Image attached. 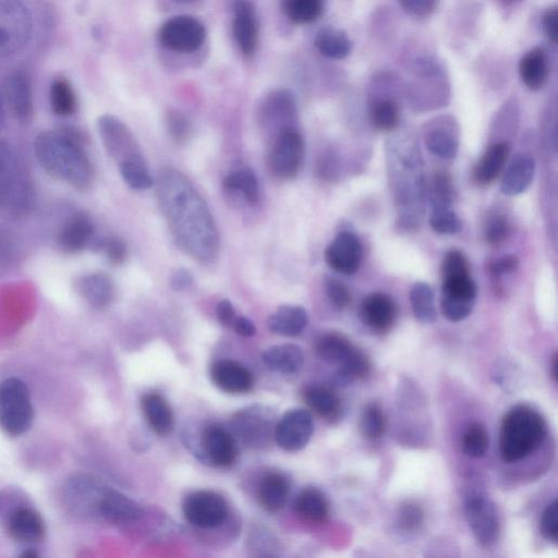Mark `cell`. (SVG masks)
I'll return each mask as SVG.
<instances>
[{"label": "cell", "instance_id": "10", "mask_svg": "<svg viewBox=\"0 0 558 558\" xmlns=\"http://www.w3.org/2000/svg\"><path fill=\"white\" fill-rule=\"evenodd\" d=\"M269 165L274 176L281 179L295 178L305 160V141L296 129L279 133L274 139Z\"/></svg>", "mask_w": 558, "mask_h": 558}, {"label": "cell", "instance_id": "43", "mask_svg": "<svg viewBox=\"0 0 558 558\" xmlns=\"http://www.w3.org/2000/svg\"><path fill=\"white\" fill-rule=\"evenodd\" d=\"M119 171L125 183L133 190H147L154 185L150 169L143 156L121 164Z\"/></svg>", "mask_w": 558, "mask_h": 558}, {"label": "cell", "instance_id": "7", "mask_svg": "<svg viewBox=\"0 0 558 558\" xmlns=\"http://www.w3.org/2000/svg\"><path fill=\"white\" fill-rule=\"evenodd\" d=\"M208 31L196 17L180 15L161 24L157 41L165 50L178 54H191L203 46Z\"/></svg>", "mask_w": 558, "mask_h": 558}, {"label": "cell", "instance_id": "29", "mask_svg": "<svg viewBox=\"0 0 558 558\" xmlns=\"http://www.w3.org/2000/svg\"><path fill=\"white\" fill-rule=\"evenodd\" d=\"M302 397L309 408L324 420L336 422L341 419L343 414L342 400L331 388L322 385H310L302 391Z\"/></svg>", "mask_w": 558, "mask_h": 558}, {"label": "cell", "instance_id": "24", "mask_svg": "<svg viewBox=\"0 0 558 558\" xmlns=\"http://www.w3.org/2000/svg\"><path fill=\"white\" fill-rule=\"evenodd\" d=\"M360 317L373 332L386 333L392 329L396 321L397 308L390 296L374 293L363 299Z\"/></svg>", "mask_w": 558, "mask_h": 558}, {"label": "cell", "instance_id": "46", "mask_svg": "<svg viewBox=\"0 0 558 558\" xmlns=\"http://www.w3.org/2000/svg\"><path fill=\"white\" fill-rule=\"evenodd\" d=\"M430 225L436 234L456 235L462 232L463 222L452 208H432Z\"/></svg>", "mask_w": 558, "mask_h": 558}, {"label": "cell", "instance_id": "11", "mask_svg": "<svg viewBox=\"0 0 558 558\" xmlns=\"http://www.w3.org/2000/svg\"><path fill=\"white\" fill-rule=\"evenodd\" d=\"M97 130L106 152L118 166L142 156L135 136L124 121L116 116H101L97 120Z\"/></svg>", "mask_w": 558, "mask_h": 558}, {"label": "cell", "instance_id": "48", "mask_svg": "<svg viewBox=\"0 0 558 558\" xmlns=\"http://www.w3.org/2000/svg\"><path fill=\"white\" fill-rule=\"evenodd\" d=\"M511 222L503 213L496 212L488 217L484 226V237L491 246H499L511 234Z\"/></svg>", "mask_w": 558, "mask_h": 558}, {"label": "cell", "instance_id": "23", "mask_svg": "<svg viewBox=\"0 0 558 558\" xmlns=\"http://www.w3.org/2000/svg\"><path fill=\"white\" fill-rule=\"evenodd\" d=\"M213 383L225 393L240 395L253 390L254 376L245 366L233 360H220L211 368Z\"/></svg>", "mask_w": 558, "mask_h": 558}, {"label": "cell", "instance_id": "49", "mask_svg": "<svg viewBox=\"0 0 558 558\" xmlns=\"http://www.w3.org/2000/svg\"><path fill=\"white\" fill-rule=\"evenodd\" d=\"M386 420L378 404H370L363 411L361 429L366 438L378 440L385 432Z\"/></svg>", "mask_w": 558, "mask_h": 558}, {"label": "cell", "instance_id": "27", "mask_svg": "<svg viewBox=\"0 0 558 558\" xmlns=\"http://www.w3.org/2000/svg\"><path fill=\"white\" fill-rule=\"evenodd\" d=\"M536 174V162L530 155H517L509 164L501 183L505 196L515 197L524 193L532 184Z\"/></svg>", "mask_w": 558, "mask_h": 558}, {"label": "cell", "instance_id": "26", "mask_svg": "<svg viewBox=\"0 0 558 558\" xmlns=\"http://www.w3.org/2000/svg\"><path fill=\"white\" fill-rule=\"evenodd\" d=\"M141 517V508L124 494L107 488L99 507L97 518L112 524H127Z\"/></svg>", "mask_w": 558, "mask_h": 558}, {"label": "cell", "instance_id": "59", "mask_svg": "<svg viewBox=\"0 0 558 558\" xmlns=\"http://www.w3.org/2000/svg\"><path fill=\"white\" fill-rule=\"evenodd\" d=\"M192 282V274L185 269L177 270L171 278V286L177 291L189 288L192 285Z\"/></svg>", "mask_w": 558, "mask_h": 558}, {"label": "cell", "instance_id": "38", "mask_svg": "<svg viewBox=\"0 0 558 558\" xmlns=\"http://www.w3.org/2000/svg\"><path fill=\"white\" fill-rule=\"evenodd\" d=\"M50 102L56 116L70 117L77 112V93L67 78L57 77L53 80L50 88Z\"/></svg>", "mask_w": 558, "mask_h": 558}, {"label": "cell", "instance_id": "5", "mask_svg": "<svg viewBox=\"0 0 558 558\" xmlns=\"http://www.w3.org/2000/svg\"><path fill=\"white\" fill-rule=\"evenodd\" d=\"M34 421L29 387L18 378L0 383V429L9 436L28 432Z\"/></svg>", "mask_w": 558, "mask_h": 558}, {"label": "cell", "instance_id": "62", "mask_svg": "<svg viewBox=\"0 0 558 558\" xmlns=\"http://www.w3.org/2000/svg\"><path fill=\"white\" fill-rule=\"evenodd\" d=\"M552 378L556 382L557 381V355H554L552 360Z\"/></svg>", "mask_w": 558, "mask_h": 558}, {"label": "cell", "instance_id": "58", "mask_svg": "<svg viewBox=\"0 0 558 558\" xmlns=\"http://www.w3.org/2000/svg\"><path fill=\"white\" fill-rule=\"evenodd\" d=\"M216 315L218 321L225 326H233L236 317V310L233 306V303L227 299L221 300L218 302L216 307Z\"/></svg>", "mask_w": 558, "mask_h": 558}, {"label": "cell", "instance_id": "50", "mask_svg": "<svg viewBox=\"0 0 558 558\" xmlns=\"http://www.w3.org/2000/svg\"><path fill=\"white\" fill-rule=\"evenodd\" d=\"M424 520L421 507L414 503H405L399 508L397 525L400 531L405 533H415L418 531Z\"/></svg>", "mask_w": 558, "mask_h": 558}, {"label": "cell", "instance_id": "39", "mask_svg": "<svg viewBox=\"0 0 558 558\" xmlns=\"http://www.w3.org/2000/svg\"><path fill=\"white\" fill-rule=\"evenodd\" d=\"M410 303L415 318L422 324H432L438 318L436 312L435 298L431 286L424 282H418L412 286L410 291Z\"/></svg>", "mask_w": 558, "mask_h": 558}, {"label": "cell", "instance_id": "56", "mask_svg": "<svg viewBox=\"0 0 558 558\" xmlns=\"http://www.w3.org/2000/svg\"><path fill=\"white\" fill-rule=\"evenodd\" d=\"M519 266V260L514 254H507L489 264V272L494 277H502L514 273Z\"/></svg>", "mask_w": 558, "mask_h": 558}, {"label": "cell", "instance_id": "2", "mask_svg": "<svg viewBox=\"0 0 558 558\" xmlns=\"http://www.w3.org/2000/svg\"><path fill=\"white\" fill-rule=\"evenodd\" d=\"M81 140L70 129L46 130L34 141V155L48 175L78 191H88L95 171Z\"/></svg>", "mask_w": 558, "mask_h": 558}, {"label": "cell", "instance_id": "51", "mask_svg": "<svg viewBox=\"0 0 558 558\" xmlns=\"http://www.w3.org/2000/svg\"><path fill=\"white\" fill-rule=\"evenodd\" d=\"M166 124L169 135H171L177 143H186L189 140L192 126L185 114L172 109V111H169L167 114Z\"/></svg>", "mask_w": 558, "mask_h": 558}, {"label": "cell", "instance_id": "3", "mask_svg": "<svg viewBox=\"0 0 558 558\" xmlns=\"http://www.w3.org/2000/svg\"><path fill=\"white\" fill-rule=\"evenodd\" d=\"M547 436V423L535 409L520 405L505 415L501 434L500 451L505 463L519 460L537 452Z\"/></svg>", "mask_w": 558, "mask_h": 558}, {"label": "cell", "instance_id": "13", "mask_svg": "<svg viewBox=\"0 0 558 558\" xmlns=\"http://www.w3.org/2000/svg\"><path fill=\"white\" fill-rule=\"evenodd\" d=\"M259 118L261 126L271 133L273 139L279 133L295 128L298 118L295 95L286 89L269 93L260 106Z\"/></svg>", "mask_w": 558, "mask_h": 558}, {"label": "cell", "instance_id": "17", "mask_svg": "<svg viewBox=\"0 0 558 558\" xmlns=\"http://www.w3.org/2000/svg\"><path fill=\"white\" fill-rule=\"evenodd\" d=\"M233 35L238 50L246 57L257 53L260 43V21L251 0H235Z\"/></svg>", "mask_w": 558, "mask_h": 558}, {"label": "cell", "instance_id": "25", "mask_svg": "<svg viewBox=\"0 0 558 558\" xmlns=\"http://www.w3.org/2000/svg\"><path fill=\"white\" fill-rule=\"evenodd\" d=\"M6 93L12 113L19 123L29 124L34 113L32 80L27 72L17 71L6 83Z\"/></svg>", "mask_w": 558, "mask_h": 558}, {"label": "cell", "instance_id": "63", "mask_svg": "<svg viewBox=\"0 0 558 558\" xmlns=\"http://www.w3.org/2000/svg\"><path fill=\"white\" fill-rule=\"evenodd\" d=\"M36 556H39V554L36 553V552H35L34 550H32V549H29L28 551H26V552H24V553L22 554V557H36Z\"/></svg>", "mask_w": 558, "mask_h": 558}, {"label": "cell", "instance_id": "35", "mask_svg": "<svg viewBox=\"0 0 558 558\" xmlns=\"http://www.w3.org/2000/svg\"><path fill=\"white\" fill-rule=\"evenodd\" d=\"M295 511L308 523L321 525L329 519L330 504L322 491L317 488H308L297 496Z\"/></svg>", "mask_w": 558, "mask_h": 558}, {"label": "cell", "instance_id": "16", "mask_svg": "<svg viewBox=\"0 0 558 558\" xmlns=\"http://www.w3.org/2000/svg\"><path fill=\"white\" fill-rule=\"evenodd\" d=\"M466 519L473 536L482 545H491L499 539L501 525L495 505L483 496H475L465 506Z\"/></svg>", "mask_w": 558, "mask_h": 558}, {"label": "cell", "instance_id": "64", "mask_svg": "<svg viewBox=\"0 0 558 558\" xmlns=\"http://www.w3.org/2000/svg\"><path fill=\"white\" fill-rule=\"evenodd\" d=\"M178 4H192L198 2V0H174Z\"/></svg>", "mask_w": 558, "mask_h": 558}, {"label": "cell", "instance_id": "4", "mask_svg": "<svg viewBox=\"0 0 558 558\" xmlns=\"http://www.w3.org/2000/svg\"><path fill=\"white\" fill-rule=\"evenodd\" d=\"M36 194L17 151L0 141V214L19 220L31 213Z\"/></svg>", "mask_w": 558, "mask_h": 558}, {"label": "cell", "instance_id": "37", "mask_svg": "<svg viewBox=\"0 0 558 558\" xmlns=\"http://www.w3.org/2000/svg\"><path fill=\"white\" fill-rule=\"evenodd\" d=\"M357 348L341 334L330 333L321 336L315 344L320 359L331 365L342 367Z\"/></svg>", "mask_w": 558, "mask_h": 558}, {"label": "cell", "instance_id": "20", "mask_svg": "<svg viewBox=\"0 0 558 558\" xmlns=\"http://www.w3.org/2000/svg\"><path fill=\"white\" fill-rule=\"evenodd\" d=\"M363 248L360 239L353 233L338 234L326 248L325 260L338 273L354 275L360 269Z\"/></svg>", "mask_w": 558, "mask_h": 558}, {"label": "cell", "instance_id": "19", "mask_svg": "<svg viewBox=\"0 0 558 558\" xmlns=\"http://www.w3.org/2000/svg\"><path fill=\"white\" fill-rule=\"evenodd\" d=\"M202 453L209 463L220 468L236 464L239 451L233 434L220 424H211L201 435Z\"/></svg>", "mask_w": 558, "mask_h": 558}, {"label": "cell", "instance_id": "28", "mask_svg": "<svg viewBox=\"0 0 558 558\" xmlns=\"http://www.w3.org/2000/svg\"><path fill=\"white\" fill-rule=\"evenodd\" d=\"M519 74L531 91H540L549 81V56L542 47H535L520 60Z\"/></svg>", "mask_w": 558, "mask_h": 558}, {"label": "cell", "instance_id": "40", "mask_svg": "<svg viewBox=\"0 0 558 558\" xmlns=\"http://www.w3.org/2000/svg\"><path fill=\"white\" fill-rule=\"evenodd\" d=\"M282 10L289 21L305 26L321 18L324 0H282Z\"/></svg>", "mask_w": 558, "mask_h": 558}, {"label": "cell", "instance_id": "44", "mask_svg": "<svg viewBox=\"0 0 558 558\" xmlns=\"http://www.w3.org/2000/svg\"><path fill=\"white\" fill-rule=\"evenodd\" d=\"M224 185L229 190L240 192L252 204L259 200V181L256 174L249 168L239 169V171L229 174L225 178Z\"/></svg>", "mask_w": 558, "mask_h": 558}, {"label": "cell", "instance_id": "33", "mask_svg": "<svg viewBox=\"0 0 558 558\" xmlns=\"http://www.w3.org/2000/svg\"><path fill=\"white\" fill-rule=\"evenodd\" d=\"M262 359L270 371L284 375L297 374L305 363L301 348L293 344L271 347L265 351Z\"/></svg>", "mask_w": 558, "mask_h": 558}, {"label": "cell", "instance_id": "36", "mask_svg": "<svg viewBox=\"0 0 558 558\" xmlns=\"http://www.w3.org/2000/svg\"><path fill=\"white\" fill-rule=\"evenodd\" d=\"M314 45L324 57L337 60L348 57L354 48L347 33L333 27L321 29L315 35Z\"/></svg>", "mask_w": 558, "mask_h": 558}, {"label": "cell", "instance_id": "31", "mask_svg": "<svg viewBox=\"0 0 558 558\" xmlns=\"http://www.w3.org/2000/svg\"><path fill=\"white\" fill-rule=\"evenodd\" d=\"M509 153H511V148L506 142L491 145L481 157L475 171H473V179H475L477 185L485 187L493 184L503 172Z\"/></svg>", "mask_w": 558, "mask_h": 558}, {"label": "cell", "instance_id": "32", "mask_svg": "<svg viewBox=\"0 0 558 558\" xmlns=\"http://www.w3.org/2000/svg\"><path fill=\"white\" fill-rule=\"evenodd\" d=\"M289 492V479L281 472H270L259 485V502L265 511L277 513L285 507Z\"/></svg>", "mask_w": 558, "mask_h": 558}, {"label": "cell", "instance_id": "42", "mask_svg": "<svg viewBox=\"0 0 558 558\" xmlns=\"http://www.w3.org/2000/svg\"><path fill=\"white\" fill-rule=\"evenodd\" d=\"M370 119L376 130L394 131L400 123L399 105L392 99L375 101L371 106Z\"/></svg>", "mask_w": 558, "mask_h": 558}, {"label": "cell", "instance_id": "9", "mask_svg": "<svg viewBox=\"0 0 558 558\" xmlns=\"http://www.w3.org/2000/svg\"><path fill=\"white\" fill-rule=\"evenodd\" d=\"M441 308L451 322L466 320L475 307L478 288L470 273L442 275Z\"/></svg>", "mask_w": 558, "mask_h": 558}, {"label": "cell", "instance_id": "14", "mask_svg": "<svg viewBox=\"0 0 558 558\" xmlns=\"http://www.w3.org/2000/svg\"><path fill=\"white\" fill-rule=\"evenodd\" d=\"M314 432V422L309 411L294 409L278 422L275 441L286 452H299L310 442Z\"/></svg>", "mask_w": 558, "mask_h": 558}, {"label": "cell", "instance_id": "6", "mask_svg": "<svg viewBox=\"0 0 558 558\" xmlns=\"http://www.w3.org/2000/svg\"><path fill=\"white\" fill-rule=\"evenodd\" d=\"M33 32L31 12L23 0H0V59L28 46Z\"/></svg>", "mask_w": 558, "mask_h": 558}, {"label": "cell", "instance_id": "18", "mask_svg": "<svg viewBox=\"0 0 558 558\" xmlns=\"http://www.w3.org/2000/svg\"><path fill=\"white\" fill-rule=\"evenodd\" d=\"M460 130L456 119L450 115L435 117L423 128L427 149L445 160L455 159L459 149Z\"/></svg>", "mask_w": 558, "mask_h": 558}, {"label": "cell", "instance_id": "15", "mask_svg": "<svg viewBox=\"0 0 558 558\" xmlns=\"http://www.w3.org/2000/svg\"><path fill=\"white\" fill-rule=\"evenodd\" d=\"M5 528L12 540L21 544H39L46 536V527L41 514L23 502L3 518Z\"/></svg>", "mask_w": 558, "mask_h": 558}, {"label": "cell", "instance_id": "21", "mask_svg": "<svg viewBox=\"0 0 558 558\" xmlns=\"http://www.w3.org/2000/svg\"><path fill=\"white\" fill-rule=\"evenodd\" d=\"M96 230L90 215L77 212L67 218L58 234L59 249L67 254H78L92 249L96 241Z\"/></svg>", "mask_w": 558, "mask_h": 558}, {"label": "cell", "instance_id": "8", "mask_svg": "<svg viewBox=\"0 0 558 558\" xmlns=\"http://www.w3.org/2000/svg\"><path fill=\"white\" fill-rule=\"evenodd\" d=\"M107 488L99 479L77 473L65 482L63 501L70 514L81 519H96Z\"/></svg>", "mask_w": 558, "mask_h": 558}, {"label": "cell", "instance_id": "54", "mask_svg": "<svg viewBox=\"0 0 558 558\" xmlns=\"http://www.w3.org/2000/svg\"><path fill=\"white\" fill-rule=\"evenodd\" d=\"M398 2L406 14L420 19L430 17L439 4V0H398Z\"/></svg>", "mask_w": 558, "mask_h": 558}, {"label": "cell", "instance_id": "22", "mask_svg": "<svg viewBox=\"0 0 558 558\" xmlns=\"http://www.w3.org/2000/svg\"><path fill=\"white\" fill-rule=\"evenodd\" d=\"M74 287L79 296L95 310L108 308L116 297L113 279L101 272L79 276L74 282Z\"/></svg>", "mask_w": 558, "mask_h": 558}, {"label": "cell", "instance_id": "52", "mask_svg": "<svg viewBox=\"0 0 558 558\" xmlns=\"http://www.w3.org/2000/svg\"><path fill=\"white\" fill-rule=\"evenodd\" d=\"M93 249L103 250L108 261L114 265L125 263L128 257V249L125 242L116 237L97 238Z\"/></svg>", "mask_w": 558, "mask_h": 558}, {"label": "cell", "instance_id": "34", "mask_svg": "<svg viewBox=\"0 0 558 558\" xmlns=\"http://www.w3.org/2000/svg\"><path fill=\"white\" fill-rule=\"evenodd\" d=\"M308 313L297 306H283L278 308L269 318V330L276 335L296 337L306 330Z\"/></svg>", "mask_w": 558, "mask_h": 558}, {"label": "cell", "instance_id": "12", "mask_svg": "<svg viewBox=\"0 0 558 558\" xmlns=\"http://www.w3.org/2000/svg\"><path fill=\"white\" fill-rule=\"evenodd\" d=\"M186 519L192 526L213 529L222 526L229 515V506L221 494L198 491L189 494L183 505Z\"/></svg>", "mask_w": 558, "mask_h": 558}, {"label": "cell", "instance_id": "61", "mask_svg": "<svg viewBox=\"0 0 558 558\" xmlns=\"http://www.w3.org/2000/svg\"><path fill=\"white\" fill-rule=\"evenodd\" d=\"M5 120H6V111H5L2 95H0V130H2V128L4 127Z\"/></svg>", "mask_w": 558, "mask_h": 558}, {"label": "cell", "instance_id": "55", "mask_svg": "<svg viewBox=\"0 0 558 558\" xmlns=\"http://www.w3.org/2000/svg\"><path fill=\"white\" fill-rule=\"evenodd\" d=\"M540 531L542 533V536L548 541L553 543L557 542L558 526L556 501H554L547 507V509H545L541 519Z\"/></svg>", "mask_w": 558, "mask_h": 558}, {"label": "cell", "instance_id": "53", "mask_svg": "<svg viewBox=\"0 0 558 558\" xmlns=\"http://www.w3.org/2000/svg\"><path fill=\"white\" fill-rule=\"evenodd\" d=\"M325 291L327 297H329L332 305L339 309H346L351 302L350 291L342 282L338 279L329 278L325 283Z\"/></svg>", "mask_w": 558, "mask_h": 558}, {"label": "cell", "instance_id": "30", "mask_svg": "<svg viewBox=\"0 0 558 558\" xmlns=\"http://www.w3.org/2000/svg\"><path fill=\"white\" fill-rule=\"evenodd\" d=\"M145 420L150 428L160 436L171 434L175 428V417L171 406L160 394L150 393L141 399Z\"/></svg>", "mask_w": 558, "mask_h": 558}, {"label": "cell", "instance_id": "45", "mask_svg": "<svg viewBox=\"0 0 558 558\" xmlns=\"http://www.w3.org/2000/svg\"><path fill=\"white\" fill-rule=\"evenodd\" d=\"M490 440L487 430L480 423H473L463 438V451L471 458H480L487 454Z\"/></svg>", "mask_w": 558, "mask_h": 558}, {"label": "cell", "instance_id": "41", "mask_svg": "<svg viewBox=\"0 0 558 558\" xmlns=\"http://www.w3.org/2000/svg\"><path fill=\"white\" fill-rule=\"evenodd\" d=\"M268 418V416H266ZM265 417L260 409H249L241 412L236 419V431L242 435L248 443L257 445L258 436L265 438V433L269 434L271 428L270 421L264 420Z\"/></svg>", "mask_w": 558, "mask_h": 558}, {"label": "cell", "instance_id": "1", "mask_svg": "<svg viewBox=\"0 0 558 558\" xmlns=\"http://www.w3.org/2000/svg\"><path fill=\"white\" fill-rule=\"evenodd\" d=\"M157 196L179 246L198 261L215 260L220 237L208 205L188 178L165 169L157 181Z\"/></svg>", "mask_w": 558, "mask_h": 558}, {"label": "cell", "instance_id": "57", "mask_svg": "<svg viewBox=\"0 0 558 558\" xmlns=\"http://www.w3.org/2000/svg\"><path fill=\"white\" fill-rule=\"evenodd\" d=\"M557 18H558V10L557 7L550 8L547 12H545L543 19H542V28L545 36L549 39L550 42L553 44L557 43Z\"/></svg>", "mask_w": 558, "mask_h": 558}, {"label": "cell", "instance_id": "47", "mask_svg": "<svg viewBox=\"0 0 558 558\" xmlns=\"http://www.w3.org/2000/svg\"><path fill=\"white\" fill-rule=\"evenodd\" d=\"M455 189L452 178L444 173L436 174L432 181L430 201L432 208H452Z\"/></svg>", "mask_w": 558, "mask_h": 558}, {"label": "cell", "instance_id": "60", "mask_svg": "<svg viewBox=\"0 0 558 558\" xmlns=\"http://www.w3.org/2000/svg\"><path fill=\"white\" fill-rule=\"evenodd\" d=\"M233 326L240 336L251 337L257 333L256 325L246 317L237 318Z\"/></svg>", "mask_w": 558, "mask_h": 558}]
</instances>
